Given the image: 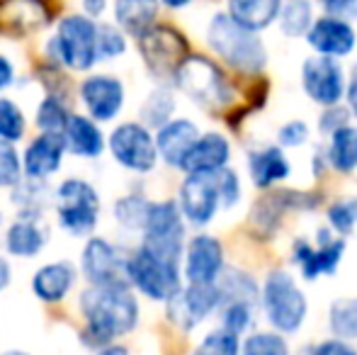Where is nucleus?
I'll list each match as a JSON object with an SVG mask.
<instances>
[{
	"instance_id": "f257e3e1",
	"label": "nucleus",
	"mask_w": 357,
	"mask_h": 355,
	"mask_svg": "<svg viewBox=\"0 0 357 355\" xmlns=\"http://www.w3.org/2000/svg\"><path fill=\"white\" fill-rule=\"evenodd\" d=\"M80 343L90 351L114 343L139 326L142 307L129 285H88L78 294Z\"/></svg>"
},
{
	"instance_id": "f03ea898",
	"label": "nucleus",
	"mask_w": 357,
	"mask_h": 355,
	"mask_svg": "<svg viewBox=\"0 0 357 355\" xmlns=\"http://www.w3.org/2000/svg\"><path fill=\"white\" fill-rule=\"evenodd\" d=\"M204 39L226 66L243 76H258L268 66V47L258 37V32L236 24L226 13L212 15Z\"/></svg>"
},
{
	"instance_id": "7ed1b4c3",
	"label": "nucleus",
	"mask_w": 357,
	"mask_h": 355,
	"mask_svg": "<svg viewBox=\"0 0 357 355\" xmlns=\"http://www.w3.org/2000/svg\"><path fill=\"white\" fill-rule=\"evenodd\" d=\"M173 83L197 107L207 109V112H221V109L231 107L236 98V90L224 68L202 54H190L175 71Z\"/></svg>"
},
{
	"instance_id": "20e7f679",
	"label": "nucleus",
	"mask_w": 357,
	"mask_h": 355,
	"mask_svg": "<svg viewBox=\"0 0 357 355\" xmlns=\"http://www.w3.org/2000/svg\"><path fill=\"white\" fill-rule=\"evenodd\" d=\"M52 207L56 214V224L68 236L83 239L93 236L102 214V199L90 180L66 178L54 188Z\"/></svg>"
},
{
	"instance_id": "39448f33",
	"label": "nucleus",
	"mask_w": 357,
	"mask_h": 355,
	"mask_svg": "<svg viewBox=\"0 0 357 355\" xmlns=\"http://www.w3.org/2000/svg\"><path fill=\"white\" fill-rule=\"evenodd\" d=\"M98 20L83 13L63 15L56 22V32L47 42V56L54 66H63L73 73H88L98 63L95 52Z\"/></svg>"
},
{
	"instance_id": "423d86ee",
	"label": "nucleus",
	"mask_w": 357,
	"mask_h": 355,
	"mask_svg": "<svg viewBox=\"0 0 357 355\" xmlns=\"http://www.w3.org/2000/svg\"><path fill=\"white\" fill-rule=\"evenodd\" d=\"M127 282L142 297L165 304L183 287V263L160 256L139 243L137 248H129Z\"/></svg>"
},
{
	"instance_id": "0eeeda50",
	"label": "nucleus",
	"mask_w": 357,
	"mask_h": 355,
	"mask_svg": "<svg viewBox=\"0 0 357 355\" xmlns=\"http://www.w3.org/2000/svg\"><path fill=\"white\" fill-rule=\"evenodd\" d=\"M263 312L270 326L278 333H294L301 328L309 314V302L296 280L284 270H270L260 289Z\"/></svg>"
},
{
	"instance_id": "6e6552de",
	"label": "nucleus",
	"mask_w": 357,
	"mask_h": 355,
	"mask_svg": "<svg viewBox=\"0 0 357 355\" xmlns=\"http://www.w3.org/2000/svg\"><path fill=\"white\" fill-rule=\"evenodd\" d=\"M137 47L146 63V71L160 86L173 81L180 63L190 56V42L185 39V34L180 29L170 27V24L155 22L149 32H144L137 39Z\"/></svg>"
},
{
	"instance_id": "1a4fd4ad",
	"label": "nucleus",
	"mask_w": 357,
	"mask_h": 355,
	"mask_svg": "<svg viewBox=\"0 0 357 355\" xmlns=\"http://www.w3.org/2000/svg\"><path fill=\"white\" fill-rule=\"evenodd\" d=\"M107 151L119 168L137 176H146L158 166L153 132L142 122L117 124L107 137Z\"/></svg>"
},
{
	"instance_id": "9d476101",
	"label": "nucleus",
	"mask_w": 357,
	"mask_h": 355,
	"mask_svg": "<svg viewBox=\"0 0 357 355\" xmlns=\"http://www.w3.org/2000/svg\"><path fill=\"white\" fill-rule=\"evenodd\" d=\"M127 261L129 248L107 236H88L80 251V275L88 285H129Z\"/></svg>"
},
{
	"instance_id": "9b49d317",
	"label": "nucleus",
	"mask_w": 357,
	"mask_h": 355,
	"mask_svg": "<svg viewBox=\"0 0 357 355\" xmlns=\"http://www.w3.org/2000/svg\"><path fill=\"white\" fill-rule=\"evenodd\" d=\"M80 105L85 107V114L95 119L98 124L112 122L122 114L127 103V88L124 81L112 73H90L78 86Z\"/></svg>"
},
{
	"instance_id": "f8f14e48",
	"label": "nucleus",
	"mask_w": 357,
	"mask_h": 355,
	"mask_svg": "<svg viewBox=\"0 0 357 355\" xmlns=\"http://www.w3.org/2000/svg\"><path fill=\"white\" fill-rule=\"evenodd\" d=\"M219 309L216 285H183L173 297L165 302V317L180 331H192L204 319H209Z\"/></svg>"
},
{
	"instance_id": "ddd939ff",
	"label": "nucleus",
	"mask_w": 357,
	"mask_h": 355,
	"mask_svg": "<svg viewBox=\"0 0 357 355\" xmlns=\"http://www.w3.org/2000/svg\"><path fill=\"white\" fill-rule=\"evenodd\" d=\"M348 78L338 59L331 56H309L301 63V88L321 107L338 105L345 98Z\"/></svg>"
},
{
	"instance_id": "4468645a",
	"label": "nucleus",
	"mask_w": 357,
	"mask_h": 355,
	"mask_svg": "<svg viewBox=\"0 0 357 355\" xmlns=\"http://www.w3.org/2000/svg\"><path fill=\"white\" fill-rule=\"evenodd\" d=\"M178 207L185 224L190 227H207L219 212V192H216L214 173H188L178 190Z\"/></svg>"
},
{
	"instance_id": "2eb2a0df",
	"label": "nucleus",
	"mask_w": 357,
	"mask_h": 355,
	"mask_svg": "<svg viewBox=\"0 0 357 355\" xmlns=\"http://www.w3.org/2000/svg\"><path fill=\"white\" fill-rule=\"evenodd\" d=\"M345 248H348L345 236H331L328 229H321L319 246H311L306 239H296L294 263L306 280H316L319 275H333L343 261Z\"/></svg>"
},
{
	"instance_id": "dca6fc26",
	"label": "nucleus",
	"mask_w": 357,
	"mask_h": 355,
	"mask_svg": "<svg viewBox=\"0 0 357 355\" xmlns=\"http://www.w3.org/2000/svg\"><path fill=\"white\" fill-rule=\"evenodd\" d=\"M224 246L216 236L197 234L185 243L183 278L192 285H212L224 270Z\"/></svg>"
},
{
	"instance_id": "f3484780",
	"label": "nucleus",
	"mask_w": 357,
	"mask_h": 355,
	"mask_svg": "<svg viewBox=\"0 0 357 355\" xmlns=\"http://www.w3.org/2000/svg\"><path fill=\"white\" fill-rule=\"evenodd\" d=\"M306 42L319 56L345 59L355 52L357 32L353 22H348V20L321 15V17H314V22H311L309 32H306Z\"/></svg>"
},
{
	"instance_id": "a211bd4d",
	"label": "nucleus",
	"mask_w": 357,
	"mask_h": 355,
	"mask_svg": "<svg viewBox=\"0 0 357 355\" xmlns=\"http://www.w3.org/2000/svg\"><path fill=\"white\" fill-rule=\"evenodd\" d=\"M66 144L61 134H42L27 144L22 158V176L34 180H49L56 176L66 158Z\"/></svg>"
},
{
	"instance_id": "6ab92c4d",
	"label": "nucleus",
	"mask_w": 357,
	"mask_h": 355,
	"mask_svg": "<svg viewBox=\"0 0 357 355\" xmlns=\"http://www.w3.org/2000/svg\"><path fill=\"white\" fill-rule=\"evenodd\" d=\"M78 280V268L71 261H52L34 270L29 287L32 294L44 304H59L71 294Z\"/></svg>"
},
{
	"instance_id": "aec40b11",
	"label": "nucleus",
	"mask_w": 357,
	"mask_h": 355,
	"mask_svg": "<svg viewBox=\"0 0 357 355\" xmlns=\"http://www.w3.org/2000/svg\"><path fill=\"white\" fill-rule=\"evenodd\" d=\"M229 158H231L229 139L219 132H207L195 139V144L190 146V151L185 153L183 163H180V171L216 173L224 166H229Z\"/></svg>"
},
{
	"instance_id": "412c9836",
	"label": "nucleus",
	"mask_w": 357,
	"mask_h": 355,
	"mask_svg": "<svg viewBox=\"0 0 357 355\" xmlns=\"http://www.w3.org/2000/svg\"><path fill=\"white\" fill-rule=\"evenodd\" d=\"M197 137H199V129L192 119H185V117L168 119V122L155 129V134H153L158 158H163L165 166L180 168L185 153L190 151V146H192Z\"/></svg>"
},
{
	"instance_id": "4be33fe9",
	"label": "nucleus",
	"mask_w": 357,
	"mask_h": 355,
	"mask_svg": "<svg viewBox=\"0 0 357 355\" xmlns=\"http://www.w3.org/2000/svg\"><path fill=\"white\" fill-rule=\"evenodd\" d=\"M66 151L78 158H100L107 151V139L95 119L88 114H71L66 122V129L61 132Z\"/></svg>"
},
{
	"instance_id": "5701e85b",
	"label": "nucleus",
	"mask_w": 357,
	"mask_h": 355,
	"mask_svg": "<svg viewBox=\"0 0 357 355\" xmlns=\"http://www.w3.org/2000/svg\"><path fill=\"white\" fill-rule=\"evenodd\" d=\"M3 246L8 256L15 258H37L49 246V229L42 219L17 217L8 224L3 236Z\"/></svg>"
},
{
	"instance_id": "b1692460",
	"label": "nucleus",
	"mask_w": 357,
	"mask_h": 355,
	"mask_svg": "<svg viewBox=\"0 0 357 355\" xmlns=\"http://www.w3.org/2000/svg\"><path fill=\"white\" fill-rule=\"evenodd\" d=\"M0 22L15 34H32L49 24V10L44 0H3Z\"/></svg>"
},
{
	"instance_id": "393cba45",
	"label": "nucleus",
	"mask_w": 357,
	"mask_h": 355,
	"mask_svg": "<svg viewBox=\"0 0 357 355\" xmlns=\"http://www.w3.org/2000/svg\"><path fill=\"white\" fill-rule=\"evenodd\" d=\"M248 173L258 188H270V185L289 178L291 166L289 158L284 156V149L273 144V146L253 149L248 153Z\"/></svg>"
},
{
	"instance_id": "a878e982",
	"label": "nucleus",
	"mask_w": 357,
	"mask_h": 355,
	"mask_svg": "<svg viewBox=\"0 0 357 355\" xmlns=\"http://www.w3.org/2000/svg\"><path fill=\"white\" fill-rule=\"evenodd\" d=\"M158 0H114L112 3L114 24L134 39H139L158 22Z\"/></svg>"
},
{
	"instance_id": "bb28decb",
	"label": "nucleus",
	"mask_w": 357,
	"mask_h": 355,
	"mask_svg": "<svg viewBox=\"0 0 357 355\" xmlns=\"http://www.w3.org/2000/svg\"><path fill=\"white\" fill-rule=\"evenodd\" d=\"M282 3L284 0H226V15L250 32H263L278 22Z\"/></svg>"
},
{
	"instance_id": "cd10ccee",
	"label": "nucleus",
	"mask_w": 357,
	"mask_h": 355,
	"mask_svg": "<svg viewBox=\"0 0 357 355\" xmlns=\"http://www.w3.org/2000/svg\"><path fill=\"white\" fill-rule=\"evenodd\" d=\"M52 192L54 190L47 185V180L24 178L15 188H10V199H13L17 217L42 219L44 212L52 207Z\"/></svg>"
},
{
	"instance_id": "c85d7f7f",
	"label": "nucleus",
	"mask_w": 357,
	"mask_h": 355,
	"mask_svg": "<svg viewBox=\"0 0 357 355\" xmlns=\"http://www.w3.org/2000/svg\"><path fill=\"white\" fill-rule=\"evenodd\" d=\"M216 292H219V307L226 302H250L258 297V282L253 280V275L243 273L238 268L224 266L219 273V278L214 280Z\"/></svg>"
},
{
	"instance_id": "c756f323",
	"label": "nucleus",
	"mask_w": 357,
	"mask_h": 355,
	"mask_svg": "<svg viewBox=\"0 0 357 355\" xmlns=\"http://www.w3.org/2000/svg\"><path fill=\"white\" fill-rule=\"evenodd\" d=\"M151 199L142 192H127L122 197L114 199L112 204V217L119 229L129 234H142L146 224V214H149Z\"/></svg>"
},
{
	"instance_id": "7c9ffc66",
	"label": "nucleus",
	"mask_w": 357,
	"mask_h": 355,
	"mask_svg": "<svg viewBox=\"0 0 357 355\" xmlns=\"http://www.w3.org/2000/svg\"><path fill=\"white\" fill-rule=\"evenodd\" d=\"M71 107L59 93H47L34 109V127L42 134H61L71 117Z\"/></svg>"
},
{
	"instance_id": "2f4dec72",
	"label": "nucleus",
	"mask_w": 357,
	"mask_h": 355,
	"mask_svg": "<svg viewBox=\"0 0 357 355\" xmlns=\"http://www.w3.org/2000/svg\"><path fill=\"white\" fill-rule=\"evenodd\" d=\"M328 163L338 173H353L357 168V127L345 124L331 134Z\"/></svg>"
},
{
	"instance_id": "473e14b6",
	"label": "nucleus",
	"mask_w": 357,
	"mask_h": 355,
	"mask_svg": "<svg viewBox=\"0 0 357 355\" xmlns=\"http://www.w3.org/2000/svg\"><path fill=\"white\" fill-rule=\"evenodd\" d=\"M175 114V95L168 86H155L146 95V100L142 103L139 109V122L146 124L149 129H158L163 127L168 119H173Z\"/></svg>"
},
{
	"instance_id": "72a5a7b5",
	"label": "nucleus",
	"mask_w": 357,
	"mask_h": 355,
	"mask_svg": "<svg viewBox=\"0 0 357 355\" xmlns=\"http://www.w3.org/2000/svg\"><path fill=\"white\" fill-rule=\"evenodd\" d=\"M311 22H314V5L311 0H284L278 15L280 32L289 39L306 37Z\"/></svg>"
},
{
	"instance_id": "f704fd0d",
	"label": "nucleus",
	"mask_w": 357,
	"mask_h": 355,
	"mask_svg": "<svg viewBox=\"0 0 357 355\" xmlns=\"http://www.w3.org/2000/svg\"><path fill=\"white\" fill-rule=\"evenodd\" d=\"M328 324L335 338L355 341L357 338V297H340L331 304Z\"/></svg>"
},
{
	"instance_id": "c9c22d12",
	"label": "nucleus",
	"mask_w": 357,
	"mask_h": 355,
	"mask_svg": "<svg viewBox=\"0 0 357 355\" xmlns=\"http://www.w3.org/2000/svg\"><path fill=\"white\" fill-rule=\"evenodd\" d=\"M127 49H129V39L117 24L98 22V32H95V52H98V61H114V59L124 56Z\"/></svg>"
},
{
	"instance_id": "e433bc0d",
	"label": "nucleus",
	"mask_w": 357,
	"mask_h": 355,
	"mask_svg": "<svg viewBox=\"0 0 357 355\" xmlns=\"http://www.w3.org/2000/svg\"><path fill=\"white\" fill-rule=\"evenodd\" d=\"M27 134V117L24 109L13 98L0 95V139L10 144H17Z\"/></svg>"
},
{
	"instance_id": "4c0bfd02",
	"label": "nucleus",
	"mask_w": 357,
	"mask_h": 355,
	"mask_svg": "<svg viewBox=\"0 0 357 355\" xmlns=\"http://www.w3.org/2000/svg\"><path fill=\"white\" fill-rule=\"evenodd\" d=\"M241 355H289V343L278 331H258L245 336Z\"/></svg>"
},
{
	"instance_id": "58836bf2",
	"label": "nucleus",
	"mask_w": 357,
	"mask_h": 355,
	"mask_svg": "<svg viewBox=\"0 0 357 355\" xmlns=\"http://www.w3.org/2000/svg\"><path fill=\"white\" fill-rule=\"evenodd\" d=\"M192 355H241V336L219 326L197 343Z\"/></svg>"
},
{
	"instance_id": "ea45409f",
	"label": "nucleus",
	"mask_w": 357,
	"mask_h": 355,
	"mask_svg": "<svg viewBox=\"0 0 357 355\" xmlns=\"http://www.w3.org/2000/svg\"><path fill=\"white\" fill-rule=\"evenodd\" d=\"M328 224L338 236H348L357 229V197L335 199L328 207Z\"/></svg>"
},
{
	"instance_id": "a19ab883",
	"label": "nucleus",
	"mask_w": 357,
	"mask_h": 355,
	"mask_svg": "<svg viewBox=\"0 0 357 355\" xmlns=\"http://www.w3.org/2000/svg\"><path fill=\"white\" fill-rule=\"evenodd\" d=\"M221 326L226 331L236 333H245L253 326V304L250 302H226L221 304Z\"/></svg>"
},
{
	"instance_id": "79ce46f5",
	"label": "nucleus",
	"mask_w": 357,
	"mask_h": 355,
	"mask_svg": "<svg viewBox=\"0 0 357 355\" xmlns=\"http://www.w3.org/2000/svg\"><path fill=\"white\" fill-rule=\"evenodd\" d=\"M22 180V158L15 144L0 139V190H10Z\"/></svg>"
},
{
	"instance_id": "37998d69",
	"label": "nucleus",
	"mask_w": 357,
	"mask_h": 355,
	"mask_svg": "<svg viewBox=\"0 0 357 355\" xmlns=\"http://www.w3.org/2000/svg\"><path fill=\"white\" fill-rule=\"evenodd\" d=\"M214 180H216V192H219V202L221 207L231 209L238 204L241 199V180H238V173L234 168L224 166L221 171L214 173Z\"/></svg>"
},
{
	"instance_id": "c03bdc74",
	"label": "nucleus",
	"mask_w": 357,
	"mask_h": 355,
	"mask_svg": "<svg viewBox=\"0 0 357 355\" xmlns=\"http://www.w3.org/2000/svg\"><path fill=\"white\" fill-rule=\"evenodd\" d=\"M350 109L343 107V105H331V107H324V112H321L319 117V132L321 134H333L338 132L340 127H345V124H350Z\"/></svg>"
},
{
	"instance_id": "a18cd8bd",
	"label": "nucleus",
	"mask_w": 357,
	"mask_h": 355,
	"mask_svg": "<svg viewBox=\"0 0 357 355\" xmlns=\"http://www.w3.org/2000/svg\"><path fill=\"white\" fill-rule=\"evenodd\" d=\"M309 139V127L301 119H291L278 129V146L282 149H296Z\"/></svg>"
},
{
	"instance_id": "49530a36",
	"label": "nucleus",
	"mask_w": 357,
	"mask_h": 355,
	"mask_svg": "<svg viewBox=\"0 0 357 355\" xmlns=\"http://www.w3.org/2000/svg\"><path fill=\"white\" fill-rule=\"evenodd\" d=\"M319 5L331 17L348 20V22L357 20V0H319Z\"/></svg>"
},
{
	"instance_id": "de8ad7c7",
	"label": "nucleus",
	"mask_w": 357,
	"mask_h": 355,
	"mask_svg": "<svg viewBox=\"0 0 357 355\" xmlns=\"http://www.w3.org/2000/svg\"><path fill=\"white\" fill-rule=\"evenodd\" d=\"M309 355H357V351L350 346V341H343V338H328V341L316 343Z\"/></svg>"
},
{
	"instance_id": "09e8293b",
	"label": "nucleus",
	"mask_w": 357,
	"mask_h": 355,
	"mask_svg": "<svg viewBox=\"0 0 357 355\" xmlns=\"http://www.w3.org/2000/svg\"><path fill=\"white\" fill-rule=\"evenodd\" d=\"M15 78H17V73H15V63L10 61L3 52H0V93L8 90V88H13Z\"/></svg>"
},
{
	"instance_id": "8fccbe9b",
	"label": "nucleus",
	"mask_w": 357,
	"mask_h": 355,
	"mask_svg": "<svg viewBox=\"0 0 357 355\" xmlns=\"http://www.w3.org/2000/svg\"><path fill=\"white\" fill-rule=\"evenodd\" d=\"M107 8H109V0H80L83 15H88L90 20H98V22H100V17L107 13Z\"/></svg>"
},
{
	"instance_id": "3c124183",
	"label": "nucleus",
	"mask_w": 357,
	"mask_h": 355,
	"mask_svg": "<svg viewBox=\"0 0 357 355\" xmlns=\"http://www.w3.org/2000/svg\"><path fill=\"white\" fill-rule=\"evenodd\" d=\"M345 98H348V109L353 117H357V66L353 71V76H350L348 86H345Z\"/></svg>"
},
{
	"instance_id": "603ef678",
	"label": "nucleus",
	"mask_w": 357,
	"mask_h": 355,
	"mask_svg": "<svg viewBox=\"0 0 357 355\" xmlns=\"http://www.w3.org/2000/svg\"><path fill=\"white\" fill-rule=\"evenodd\" d=\"M10 282H13V266H10L8 258L0 253V292H5V289L10 287Z\"/></svg>"
},
{
	"instance_id": "864d4df0",
	"label": "nucleus",
	"mask_w": 357,
	"mask_h": 355,
	"mask_svg": "<svg viewBox=\"0 0 357 355\" xmlns=\"http://www.w3.org/2000/svg\"><path fill=\"white\" fill-rule=\"evenodd\" d=\"M95 355H132V353H129V348L119 346V343H107V346L98 348Z\"/></svg>"
},
{
	"instance_id": "5fc2aeb1",
	"label": "nucleus",
	"mask_w": 357,
	"mask_h": 355,
	"mask_svg": "<svg viewBox=\"0 0 357 355\" xmlns=\"http://www.w3.org/2000/svg\"><path fill=\"white\" fill-rule=\"evenodd\" d=\"M195 0H158V5H163V8L168 10H183V8H190Z\"/></svg>"
},
{
	"instance_id": "6e6d98bb",
	"label": "nucleus",
	"mask_w": 357,
	"mask_h": 355,
	"mask_svg": "<svg viewBox=\"0 0 357 355\" xmlns=\"http://www.w3.org/2000/svg\"><path fill=\"white\" fill-rule=\"evenodd\" d=\"M0 355H32V353L22 351V348H8V351H3Z\"/></svg>"
},
{
	"instance_id": "4d7b16f0",
	"label": "nucleus",
	"mask_w": 357,
	"mask_h": 355,
	"mask_svg": "<svg viewBox=\"0 0 357 355\" xmlns=\"http://www.w3.org/2000/svg\"><path fill=\"white\" fill-rule=\"evenodd\" d=\"M0 227H3V212H0Z\"/></svg>"
}]
</instances>
